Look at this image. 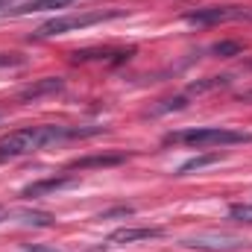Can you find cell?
Wrapping results in <instances>:
<instances>
[{
    "instance_id": "1",
    "label": "cell",
    "mask_w": 252,
    "mask_h": 252,
    "mask_svg": "<svg viewBox=\"0 0 252 252\" xmlns=\"http://www.w3.org/2000/svg\"><path fill=\"white\" fill-rule=\"evenodd\" d=\"M97 132H100V126H85V129L82 126H27V129H15V132L0 138V161L35 153L47 144H59L67 138H91Z\"/></svg>"
},
{
    "instance_id": "2",
    "label": "cell",
    "mask_w": 252,
    "mask_h": 252,
    "mask_svg": "<svg viewBox=\"0 0 252 252\" xmlns=\"http://www.w3.org/2000/svg\"><path fill=\"white\" fill-rule=\"evenodd\" d=\"M164 141L167 144H188V147H229V144H247V141H252V135L223 129V126H196V129L170 132Z\"/></svg>"
},
{
    "instance_id": "3",
    "label": "cell",
    "mask_w": 252,
    "mask_h": 252,
    "mask_svg": "<svg viewBox=\"0 0 252 252\" xmlns=\"http://www.w3.org/2000/svg\"><path fill=\"white\" fill-rule=\"evenodd\" d=\"M115 18H126V9H106V12H85V15H62L53 18L47 24H41L35 30V38H50V35H62L70 30H82V27H94L103 21H115Z\"/></svg>"
},
{
    "instance_id": "4",
    "label": "cell",
    "mask_w": 252,
    "mask_h": 252,
    "mask_svg": "<svg viewBox=\"0 0 252 252\" xmlns=\"http://www.w3.org/2000/svg\"><path fill=\"white\" fill-rule=\"evenodd\" d=\"M185 21L196 24V27H214V24H226V21H252V9H247V6H205V9L188 12Z\"/></svg>"
},
{
    "instance_id": "5",
    "label": "cell",
    "mask_w": 252,
    "mask_h": 252,
    "mask_svg": "<svg viewBox=\"0 0 252 252\" xmlns=\"http://www.w3.org/2000/svg\"><path fill=\"white\" fill-rule=\"evenodd\" d=\"M247 241L235 238V235H193L185 238V247L190 250H205V252H229V250H241Z\"/></svg>"
},
{
    "instance_id": "6",
    "label": "cell",
    "mask_w": 252,
    "mask_h": 252,
    "mask_svg": "<svg viewBox=\"0 0 252 252\" xmlns=\"http://www.w3.org/2000/svg\"><path fill=\"white\" fill-rule=\"evenodd\" d=\"M62 88H64L62 76H44V79H35V82H30L27 88H21V91H18V100H21V103H35V100H41V97H47V94H56V91H62Z\"/></svg>"
},
{
    "instance_id": "7",
    "label": "cell",
    "mask_w": 252,
    "mask_h": 252,
    "mask_svg": "<svg viewBox=\"0 0 252 252\" xmlns=\"http://www.w3.org/2000/svg\"><path fill=\"white\" fill-rule=\"evenodd\" d=\"M73 182H76L73 176H50V179L27 185V188L21 190V196L24 199H35V196H44V193H56V190H62V188H70Z\"/></svg>"
},
{
    "instance_id": "8",
    "label": "cell",
    "mask_w": 252,
    "mask_h": 252,
    "mask_svg": "<svg viewBox=\"0 0 252 252\" xmlns=\"http://www.w3.org/2000/svg\"><path fill=\"white\" fill-rule=\"evenodd\" d=\"M126 153H100V156H82L76 161H70V170H88V167H118L124 164Z\"/></svg>"
},
{
    "instance_id": "9",
    "label": "cell",
    "mask_w": 252,
    "mask_h": 252,
    "mask_svg": "<svg viewBox=\"0 0 252 252\" xmlns=\"http://www.w3.org/2000/svg\"><path fill=\"white\" fill-rule=\"evenodd\" d=\"M150 238H161V229H147V226H141V229H118V232H112L109 235V244H135V241H150Z\"/></svg>"
},
{
    "instance_id": "10",
    "label": "cell",
    "mask_w": 252,
    "mask_h": 252,
    "mask_svg": "<svg viewBox=\"0 0 252 252\" xmlns=\"http://www.w3.org/2000/svg\"><path fill=\"white\" fill-rule=\"evenodd\" d=\"M73 0H27L15 9H9V15H32V12H50V9H67Z\"/></svg>"
},
{
    "instance_id": "11",
    "label": "cell",
    "mask_w": 252,
    "mask_h": 252,
    "mask_svg": "<svg viewBox=\"0 0 252 252\" xmlns=\"http://www.w3.org/2000/svg\"><path fill=\"white\" fill-rule=\"evenodd\" d=\"M9 217H15L21 226H38V229L53 226V214H47V211H15Z\"/></svg>"
},
{
    "instance_id": "12",
    "label": "cell",
    "mask_w": 252,
    "mask_h": 252,
    "mask_svg": "<svg viewBox=\"0 0 252 252\" xmlns=\"http://www.w3.org/2000/svg\"><path fill=\"white\" fill-rule=\"evenodd\" d=\"M223 156L220 153H205V156H196V158H190V161H185L176 173L179 176H185V173H190V170H202V167H208V164H217Z\"/></svg>"
},
{
    "instance_id": "13",
    "label": "cell",
    "mask_w": 252,
    "mask_h": 252,
    "mask_svg": "<svg viewBox=\"0 0 252 252\" xmlns=\"http://www.w3.org/2000/svg\"><path fill=\"white\" fill-rule=\"evenodd\" d=\"M211 53H214V56H220V59H229V56L244 53V44H241V41H220V44H214V47H211Z\"/></svg>"
},
{
    "instance_id": "14",
    "label": "cell",
    "mask_w": 252,
    "mask_h": 252,
    "mask_svg": "<svg viewBox=\"0 0 252 252\" xmlns=\"http://www.w3.org/2000/svg\"><path fill=\"white\" fill-rule=\"evenodd\" d=\"M229 217L232 220H241V223H252V205H232L229 208Z\"/></svg>"
},
{
    "instance_id": "15",
    "label": "cell",
    "mask_w": 252,
    "mask_h": 252,
    "mask_svg": "<svg viewBox=\"0 0 252 252\" xmlns=\"http://www.w3.org/2000/svg\"><path fill=\"white\" fill-rule=\"evenodd\" d=\"M132 214H135V208H132V205H121V208H109V211L97 214V220H112V217H132Z\"/></svg>"
},
{
    "instance_id": "16",
    "label": "cell",
    "mask_w": 252,
    "mask_h": 252,
    "mask_svg": "<svg viewBox=\"0 0 252 252\" xmlns=\"http://www.w3.org/2000/svg\"><path fill=\"white\" fill-rule=\"evenodd\" d=\"M229 82V76H211L208 82H196L190 91H211V88H220V85H226Z\"/></svg>"
},
{
    "instance_id": "17",
    "label": "cell",
    "mask_w": 252,
    "mask_h": 252,
    "mask_svg": "<svg viewBox=\"0 0 252 252\" xmlns=\"http://www.w3.org/2000/svg\"><path fill=\"white\" fill-rule=\"evenodd\" d=\"M185 106H188V103H185L182 97H179V100H167V106H158L153 115H161V112H170V109H185Z\"/></svg>"
},
{
    "instance_id": "18",
    "label": "cell",
    "mask_w": 252,
    "mask_h": 252,
    "mask_svg": "<svg viewBox=\"0 0 252 252\" xmlns=\"http://www.w3.org/2000/svg\"><path fill=\"white\" fill-rule=\"evenodd\" d=\"M12 64H24V59L15 53H0V67H12Z\"/></svg>"
},
{
    "instance_id": "19",
    "label": "cell",
    "mask_w": 252,
    "mask_h": 252,
    "mask_svg": "<svg viewBox=\"0 0 252 252\" xmlns=\"http://www.w3.org/2000/svg\"><path fill=\"white\" fill-rule=\"evenodd\" d=\"M24 252H62V250H53V247H44V244H30V247H24Z\"/></svg>"
},
{
    "instance_id": "20",
    "label": "cell",
    "mask_w": 252,
    "mask_h": 252,
    "mask_svg": "<svg viewBox=\"0 0 252 252\" xmlns=\"http://www.w3.org/2000/svg\"><path fill=\"white\" fill-rule=\"evenodd\" d=\"M9 214H12V211H9L6 205H0V223H3V220H9Z\"/></svg>"
},
{
    "instance_id": "21",
    "label": "cell",
    "mask_w": 252,
    "mask_h": 252,
    "mask_svg": "<svg viewBox=\"0 0 252 252\" xmlns=\"http://www.w3.org/2000/svg\"><path fill=\"white\" fill-rule=\"evenodd\" d=\"M0 3H6V6H9V3H12V0H0Z\"/></svg>"
},
{
    "instance_id": "22",
    "label": "cell",
    "mask_w": 252,
    "mask_h": 252,
    "mask_svg": "<svg viewBox=\"0 0 252 252\" xmlns=\"http://www.w3.org/2000/svg\"><path fill=\"white\" fill-rule=\"evenodd\" d=\"M3 6H6V3H0V9H3Z\"/></svg>"
}]
</instances>
